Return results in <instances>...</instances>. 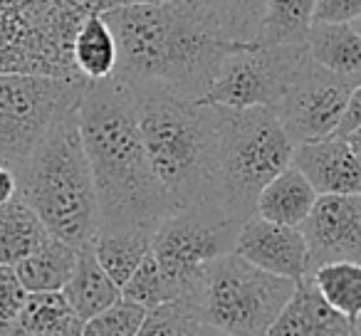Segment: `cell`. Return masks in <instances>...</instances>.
<instances>
[{"mask_svg": "<svg viewBox=\"0 0 361 336\" xmlns=\"http://www.w3.org/2000/svg\"><path fill=\"white\" fill-rule=\"evenodd\" d=\"M102 18L116 45L111 77L129 87H161L183 99H203L233 47L201 0L116 6Z\"/></svg>", "mask_w": 361, "mask_h": 336, "instance_id": "obj_1", "label": "cell"}, {"mask_svg": "<svg viewBox=\"0 0 361 336\" xmlns=\"http://www.w3.org/2000/svg\"><path fill=\"white\" fill-rule=\"evenodd\" d=\"M97 198V230H146L171 213L141 141L131 89L116 77L90 82L77 106Z\"/></svg>", "mask_w": 361, "mask_h": 336, "instance_id": "obj_2", "label": "cell"}, {"mask_svg": "<svg viewBox=\"0 0 361 336\" xmlns=\"http://www.w3.org/2000/svg\"><path fill=\"white\" fill-rule=\"evenodd\" d=\"M129 89L146 158L171 213L206 203L223 206L221 109L161 87L136 85Z\"/></svg>", "mask_w": 361, "mask_h": 336, "instance_id": "obj_3", "label": "cell"}, {"mask_svg": "<svg viewBox=\"0 0 361 336\" xmlns=\"http://www.w3.org/2000/svg\"><path fill=\"white\" fill-rule=\"evenodd\" d=\"M18 198L25 201L50 237L85 247L97 232V198L80 136V116L70 109L45 131L16 171Z\"/></svg>", "mask_w": 361, "mask_h": 336, "instance_id": "obj_4", "label": "cell"}, {"mask_svg": "<svg viewBox=\"0 0 361 336\" xmlns=\"http://www.w3.org/2000/svg\"><path fill=\"white\" fill-rule=\"evenodd\" d=\"M297 282L250 265L235 252L208 262L188 304L218 336H265Z\"/></svg>", "mask_w": 361, "mask_h": 336, "instance_id": "obj_5", "label": "cell"}, {"mask_svg": "<svg viewBox=\"0 0 361 336\" xmlns=\"http://www.w3.org/2000/svg\"><path fill=\"white\" fill-rule=\"evenodd\" d=\"M295 141L270 106L221 109V201L247 218L260 191L292 163Z\"/></svg>", "mask_w": 361, "mask_h": 336, "instance_id": "obj_6", "label": "cell"}, {"mask_svg": "<svg viewBox=\"0 0 361 336\" xmlns=\"http://www.w3.org/2000/svg\"><path fill=\"white\" fill-rule=\"evenodd\" d=\"M243 216L221 203L180 208L151 232V255L176 299H188L208 262L233 252Z\"/></svg>", "mask_w": 361, "mask_h": 336, "instance_id": "obj_7", "label": "cell"}, {"mask_svg": "<svg viewBox=\"0 0 361 336\" xmlns=\"http://www.w3.org/2000/svg\"><path fill=\"white\" fill-rule=\"evenodd\" d=\"M87 85L45 75H0V166L16 173L45 131L80 106Z\"/></svg>", "mask_w": 361, "mask_h": 336, "instance_id": "obj_8", "label": "cell"}, {"mask_svg": "<svg viewBox=\"0 0 361 336\" xmlns=\"http://www.w3.org/2000/svg\"><path fill=\"white\" fill-rule=\"evenodd\" d=\"M305 55V45H233L201 101L218 109H272L300 70Z\"/></svg>", "mask_w": 361, "mask_h": 336, "instance_id": "obj_9", "label": "cell"}, {"mask_svg": "<svg viewBox=\"0 0 361 336\" xmlns=\"http://www.w3.org/2000/svg\"><path fill=\"white\" fill-rule=\"evenodd\" d=\"M359 87L361 82L331 75L305 55L272 111L295 144L324 139L334 131L346 101Z\"/></svg>", "mask_w": 361, "mask_h": 336, "instance_id": "obj_10", "label": "cell"}, {"mask_svg": "<svg viewBox=\"0 0 361 336\" xmlns=\"http://www.w3.org/2000/svg\"><path fill=\"white\" fill-rule=\"evenodd\" d=\"M310 270L326 262H361V193L359 196H317L300 223Z\"/></svg>", "mask_w": 361, "mask_h": 336, "instance_id": "obj_11", "label": "cell"}, {"mask_svg": "<svg viewBox=\"0 0 361 336\" xmlns=\"http://www.w3.org/2000/svg\"><path fill=\"white\" fill-rule=\"evenodd\" d=\"M361 134L324 136L295 144L292 163L317 196H359L361 193Z\"/></svg>", "mask_w": 361, "mask_h": 336, "instance_id": "obj_12", "label": "cell"}, {"mask_svg": "<svg viewBox=\"0 0 361 336\" xmlns=\"http://www.w3.org/2000/svg\"><path fill=\"white\" fill-rule=\"evenodd\" d=\"M233 252L262 272L287 277L292 282L310 272V257L300 228L270 223L255 213L240 223Z\"/></svg>", "mask_w": 361, "mask_h": 336, "instance_id": "obj_13", "label": "cell"}, {"mask_svg": "<svg viewBox=\"0 0 361 336\" xmlns=\"http://www.w3.org/2000/svg\"><path fill=\"white\" fill-rule=\"evenodd\" d=\"M265 336H359V321L331 309L305 275Z\"/></svg>", "mask_w": 361, "mask_h": 336, "instance_id": "obj_14", "label": "cell"}, {"mask_svg": "<svg viewBox=\"0 0 361 336\" xmlns=\"http://www.w3.org/2000/svg\"><path fill=\"white\" fill-rule=\"evenodd\" d=\"M305 52L314 65L336 77L361 82V32L359 20L312 23L305 37Z\"/></svg>", "mask_w": 361, "mask_h": 336, "instance_id": "obj_15", "label": "cell"}, {"mask_svg": "<svg viewBox=\"0 0 361 336\" xmlns=\"http://www.w3.org/2000/svg\"><path fill=\"white\" fill-rule=\"evenodd\" d=\"M317 201L314 188L307 183V178L297 171L295 166H287L285 171L277 173L270 183L255 198L252 213L270 223L300 228Z\"/></svg>", "mask_w": 361, "mask_h": 336, "instance_id": "obj_16", "label": "cell"}, {"mask_svg": "<svg viewBox=\"0 0 361 336\" xmlns=\"http://www.w3.org/2000/svg\"><path fill=\"white\" fill-rule=\"evenodd\" d=\"M60 292L67 299V304L72 306V311L82 319V324L121 297V290L99 267L90 245L80 247L75 270Z\"/></svg>", "mask_w": 361, "mask_h": 336, "instance_id": "obj_17", "label": "cell"}, {"mask_svg": "<svg viewBox=\"0 0 361 336\" xmlns=\"http://www.w3.org/2000/svg\"><path fill=\"white\" fill-rule=\"evenodd\" d=\"M3 336H82V319L62 292H27L20 314Z\"/></svg>", "mask_w": 361, "mask_h": 336, "instance_id": "obj_18", "label": "cell"}, {"mask_svg": "<svg viewBox=\"0 0 361 336\" xmlns=\"http://www.w3.org/2000/svg\"><path fill=\"white\" fill-rule=\"evenodd\" d=\"M47 240L50 232L25 201L16 196L0 206V267H16Z\"/></svg>", "mask_w": 361, "mask_h": 336, "instance_id": "obj_19", "label": "cell"}, {"mask_svg": "<svg viewBox=\"0 0 361 336\" xmlns=\"http://www.w3.org/2000/svg\"><path fill=\"white\" fill-rule=\"evenodd\" d=\"M77 252V247L50 237L25 260L18 262L13 272L27 292H60L75 270Z\"/></svg>", "mask_w": 361, "mask_h": 336, "instance_id": "obj_20", "label": "cell"}, {"mask_svg": "<svg viewBox=\"0 0 361 336\" xmlns=\"http://www.w3.org/2000/svg\"><path fill=\"white\" fill-rule=\"evenodd\" d=\"M97 262L121 290L134 275L139 262L151 250V232L146 230H97L90 242Z\"/></svg>", "mask_w": 361, "mask_h": 336, "instance_id": "obj_21", "label": "cell"}, {"mask_svg": "<svg viewBox=\"0 0 361 336\" xmlns=\"http://www.w3.org/2000/svg\"><path fill=\"white\" fill-rule=\"evenodd\" d=\"M72 60L85 82H102L114 75V35L102 15H87L72 40Z\"/></svg>", "mask_w": 361, "mask_h": 336, "instance_id": "obj_22", "label": "cell"}, {"mask_svg": "<svg viewBox=\"0 0 361 336\" xmlns=\"http://www.w3.org/2000/svg\"><path fill=\"white\" fill-rule=\"evenodd\" d=\"M314 23V0H265L255 42L265 47L305 45Z\"/></svg>", "mask_w": 361, "mask_h": 336, "instance_id": "obj_23", "label": "cell"}, {"mask_svg": "<svg viewBox=\"0 0 361 336\" xmlns=\"http://www.w3.org/2000/svg\"><path fill=\"white\" fill-rule=\"evenodd\" d=\"M317 294L334 311L351 321L361 314V265L356 262H326L307 272Z\"/></svg>", "mask_w": 361, "mask_h": 336, "instance_id": "obj_24", "label": "cell"}, {"mask_svg": "<svg viewBox=\"0 0 361 336\" xmlns=\"http://www.w3.org/2000/svg\"><path fill=\"white\" fill-rule=\"evenodd\" d=\"M231 45H250L260 30L265 0H201Z\"/></svg>", "mask_w": 361, "mask_h": 336, "instance_id": "obj_25", "label": "cell"}, {"mask_svg": "<svg viewBox=\"0 0 361 336\" xmlns=\"http://www.w3.org/2000/svg\"><path fill=\"white\" fill-rule=\"evenodd\" d=\"M208 331L186 299H173L146 311L136 336H208Z\"/></svg>", "mask_w": 361, "mask_h": 336, "instance_id": "obj_26", "label": "cell"}, {"mask_svg": "<svg viewBox=\"0 0 361 336\" xmlns=\"http://www.w3.org/2000/svg\"><path fill=\"white\" fill-rule=\"evenodd\" d=\"M121 297L129 299V301H134V304L144 306L146 311L154 309V306H159V304H166V301L176 299L173 290H171V285L166 282L164 272H161L159 262L154 260L151 250H149V255L139 262V267L134 270V275L121 285Z\"/></svg>", "mask_w": 361, "mask_h": 336, "instance_id": "obj_27", "label": "cell"}, {"mask_svg": "<svg viewBox=\"0 0 361 336\" xmlns=\"http://www.w3.org/2000/svg\"><path fill=\"white\" fill-rule=\"evenodd\" d=\"M144 316V306L119 297L106 309H102L99 314L82 324V336H136Z\"/></svg>", "mask_w": 361, "mask_h": 336, "instance_id": "obj_28", "label": "cell"}, {"mask_svg": "<svg viewBox=\"0 0 361 336\" xmlns=\"http://www.w3.org/2000/svg\"><path fill=\"white\" fill-rule=\"evenodd\" d=\"M27 299V290L20 285L13 267H0V336L6 334L18 319L23 304Z\"/></svg>", "mask_w": 361, "mask_h": 336, "instance_id": "obj_29", "label": "cell"}, {"mask_svg": "<svg viewBox=\"0 0 361 336\" xmlns=\"http://www.w3.org/2000/svg\"><path fill=\"white\" fill-rule=\"evenodd\" d=\"M361 18V0H314V23H351Z\"/></svg>", "mask_w": 361, "mask_h": 336, "instance_id": "obj_30", "label": "cell"}, {"mask_svg": "<svg viewBox=\"0 0 361 336\" xmlns=\"http://www.w3.org/2000/svg\"><path fill=\"white\" fill-rule=\"evenodd\" d=\"M331 134L334 136L361 134V87L359 89H354V94L349 97V101H346L344 111H341L339 121H336V126H334Z\"/></svg>", "mask_w": 361, "mask_h": 336, "instance_id": "obj_31", "label": "cell"}, {"mask_svg": "<svg viewBox=\"0 0 361 336\" xmlns=\"http://www.w3.org/2000/svg\"><path fill=\"white\" fill-rule=\"evenodd\" d=\"M70 6L87 18V15H102V13L116 8V3L114 0H70Z\"/></svg>", "mask_w": 361, "mask_h": 336, "instance_id": "obj_32", "label": "cell"}, {"mask_svg": "<svg viewBox=\"0 0 361 336\" xmlns=\"http://www.w3.org/2000/svg\"><path fill=\"white\" fill-rule=\"evenodd\" d=\"M18 196V178L8 166H0V206Z\"/></svg>", "mask_w": 361, "mask_h": 336, "instance_id": "obj_33", "label": "cell"}, {"mask_svg": "<svg viewBox=\"0 0 361 336\" xmlns=\"http://www.w3.org/2000/svg\"><path fill=\"white\" fill-rule=\"evenodd\" d=\"M116 6H151V3H169V0H114Z\"/></svg>", "mask_w": 361, "mask_h": 336, "instance_id": "obj_34", "label": "cell"}, {"mask_svg": "<svg viewBox=\"0 0 361 336\" xmlns=\"http://www.w3.org/2000/svg\"><path fill=\"white\" fill-rule=\"evenodd\" d=\"M208 336H218V334H216V331H208Z\"/></svg>", "mask_w": 361, "mask_h": 336, "instance_id": "obj_35", "label": "cell"}]
</instances>
